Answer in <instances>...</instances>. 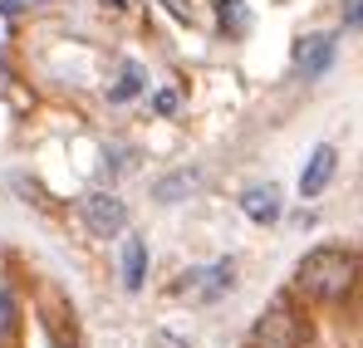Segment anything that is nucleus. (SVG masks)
Masks as SVG:
<instances>
[{"mask_svg": "<svg viewBox=\"0 0 363 348\" xmlns=\"http://www.w3.org/2000/svg\"><path fill=\"white\" fill-rule=\"evenodd\" d=\"M359 275H363V260L344 245H314L295 265V285L314 299H344L359 285Z\"/></svg>", "mask_w": 363, "mask_h": 348, "instance_id": "obj_1", "label": "nucleus"}, {"mask_svg": "<svg viewBox=\"0 0 363 348\" xmlns=\"http://www.w3.org/2000/svg\"><path fill=\"white\" fill-rule=\"evenodd\" d=\"M300 344H304V329L290 304H270L250 329V348H300Z\"/></svg>", "mask_w": 363, "mask_h": 348, "instance_id": "obj_2", "label": "nucleus"}, {"mask_svg": "<svg viewBox=\"0 0 363 348\" xmlns=\"http://www.w3.org/2000/svg\"><path fill=\"white\" fill-rule=\"evenodd\" d=\"M84 226L94 235H118L128 226V206H123L118 196H108V191H94L84 201Z\"/></svg>", "mask_w": 363, "mask_h": 348, "instance_id": "obj_3", "label": "nucleus"}, {"mask_svg": "<svg viewBox=\"0 0 363 348\" xmlns=\"http://www.w3.org/2000/svg\"><path fill=\"white\" fill-rule=\"evenodd\" d=\"M334 64V35H304L295 45V74L300 79H319Z\"/></svg>", "mask_w": 363, "mask_h": 348, "instance_id": "obj_4", "label": "nucleus"}, {"mask_svg": "<svg viewBox=\"0 0 363 348\" xmlns=\"http://www.w3.org/2000/svg\"><path fill=\"white\" fill-rule=\"evenodd\" d=\"M334 167H339V152H334L329 142H319V147L309 152L304 172H300V191L304 196H324V186L334 181Z\"/></svg>", "mask_w": 363, "mask_h": 348, "instance_id": "obj_5", "label": "nucleus"}, {"mask_svg": "<svg viewBox=\"0 0 363 348\" xmlns=\"http://www.w3.org/2000/svg\"><path fill=\"white\" fill-rule=\"evenodd\" d=\"M201 181H206V172H201V167H182V172L162 176V181L152 186V201H162V206H172V201H186L191 191H201Z\"/></svg>", "mask_w": 363, "mask_h": 348, "instance_id": "obj_6", "label": "nucleus"}, {"mask_svg": "<svg viewBox=\"0 0 363 348\" xmlns=\"http://www.w3.org/2000/svg\"><path fill=\"white\" fill-rule=\"evenodd\" d=\"M241 211L250 221L270 226V221L280 216V191H275V186H250V191H241Z\"/></svg>", "mask_w": 363, "mask_h": 348, "instance_id": "obj_7", "label": "nucleus"}, {"mask_svg": "<svg viewBox=\"0 0 363 348\" xmlns=\"http://www.w3.org/2000/svg\"><path fill=\"white\" fill-rule=\"evenodd\" d=\"M123 285H128V294L147 285V245L138 235H128V245H123Z\"/></svg>", "mask_w": 363, "mask_h": 348, "instance_id": "obj_8", "label": "nucleus"}, {"mask_svg": "<svg viewBox=\"0 0 363 348\" xmlns=\"http://www.w3.org/2000/svg\"><path fill=\"white\" fill-rule=\"evenodd\" d=\"M191 280H201V285H196L201 299H216V294L231 290V260H221V265H211V270H201V275H191Z\"/></svg>", "mask_w": 363, "mask_h": 348, "instance_id": "obj_9", "label": "nucleus"}, {"mask_svg": "<svg viewBox=\"0 0 363 348\" xmlns=\"http://www.w3.org/2000/svg\"><path fill=\"white\" fill-rule=\"evenodd\" d=\"M143 94V69L138 64H123V74H118V84L108 89V99L113 103H128V99H138Z\"/></svg>", "mask_w": 363, "mask_h": 348, "instance_id": "obj_10", "label": "nucleus"}, {"mask_svg": "<svg viewBox=\"0 0 363 348\" xmlns=\"http://www.w3.org/2000/svg\"><path fill=\"white\" fill-rule=\"evenodd\" d=\"M15 334V299L10 290H0V339H10Z\"/></svg>", "mask_w": 363, "mask_h": 348, "instance_id": "obj_11", "label": "nucleus"}, {"mask_svg": "<svg viewBox=\"0 0 363 348\" xmlns=\"http://www.w3.org/2000/svg\"><path fill=\"white\" fill-rule=\"evenodd\" d=\"M221 20H226V30H245V15H241V0H221Z\"/></svg>", "mask_w": 363, "mask_h": 348, "instance_id": "obj_12", "label": "nucleus"}, {"mask_svg": "<svg viewBox=\"0 0 363 348\" xmlns=\"http://www.w3.org/2000/svg\"><path fill=\"white\" fill-rule=\"evenodd\" d=\"M152 103H157V113H172V108H177V89H162Z\"/></svg>", "mask_w": 363, "mask_h": 348, "instance_id": "obj_13", "label": "nucleus"}, {"mask_svg": "<svg viewBox=\"0 0 363 348\" xmlns=\"http://www.w3.org/2000/svg\"><path fill=\"white\" fill-rule=\"evenodd\" d=\"M349 25H363V0H349Z\"/></svg>", "mask_w": 363, "mask_h": 348, "instance_id": "obj_14", "label": "nucleus"}, {"mask_svg": "<svg viewBox=\"0 0 363 348\" xmlns=\"http://www.w3.org/2000/svg\"><path fill=\"white\" fill-rule=\"evenodd\" d=\"M0 10H5V15H20V10H25V0H5Z\"/></svg>", "mask_w": 363, "mask_h": 348, "instance_id": "obj_15", "label": "nucleus"}, {"mask_svg": "<svg viewBox=\"0 0 363 348\" xmlns=\"http://www.w3.org/2000/svg\"><path fill=\"white\" fill-rule=\"evenodd\" d=\"M108 5H113V10H123V5H128V0H108Z\"/></svg>", "mask_w": 363, "mask_h": 348, "instance_id": "obj_16", "label": "nucleus"}, {"mask_svg": "<svg viewBox=\"0 0 363 348\" xmlns=\"http://www.w3.org/2000/svg\"><path fill=\"white\" fill-rule=\"evenodd\" d=\"M55 348H74V344H55Z\"/></svg>", "mask_w": 363, "mask_h": 348, "instance_id": "obj_17", "label": "nucleus"}]
</instances>
